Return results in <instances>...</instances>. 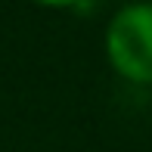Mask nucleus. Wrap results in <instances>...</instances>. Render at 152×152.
Wrapping results in <instances>:
<instances>
[{"instance_id": "f257e3e1", "label": "nucleus", "mask_w": 152, "mask_h": 152, "mask_svg": "<svg viewBox=\"0 0 152 152\" xmlns=\"http://www.w3.org/2000/svg\"><path fill=\"white\" fill-rule=\"evenodd\" d=\"M102 50L118 78L152 87V0L124 3L109 19Z\"/></svg>"}, {"instance_id": "f03ea898", "label": "nucleus", "mask_w": 152, "mask_h": 152, "mask_svg": "<svg viewBox=\"0 0 152 152\" xmlns=\"http://www.w3.org/2000/svg\"><path fill=\"white\" fill-rule=\"evenodd\" d=\"M31 3L44 6V10H75L81 6V0H31Z\"/></svg>"}]
</instances>
